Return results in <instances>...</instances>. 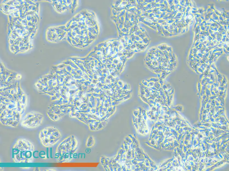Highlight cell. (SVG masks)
<instances>
[{
	"instance_id": "2",
	"label": "cell",
	"mask_w": 229,
	"mask_h": 171,
	"mask_svg": "<svg viewBox=\"0 0 229 171\" xmlns=\"http://www.w3.org/2000/svg\"><path fill=\"white\" fill-rule=\"evenodd\" d=\"M39 136L42 144L45 147H49L54 145L61 138L59 131L53 126L43 128L39 132Z\"/></svg>"
},
{
	"instance_id": "1",
	"label": "cell",
	"mask_w": 229,
	"mask_h": 171,
	"mask_svg": "<svg viewBox=\"0 0 229 171\" xmlns=\"http://www.w3.org/2000/svg\"><path fill=\"white\" fill-rule=\"evenodd\" d=\"M34 147L24 139L17 140L12 148V158L17 163H29L33 160Z\"/></svg>"
},
{
	"instance_id": "3",
	"label": "cell",
	"mask_w": 229,
	"mask_h": 171,
	"mask_svg": "<svg viewBox=\"0 0 229 171\" xmlns=\"http://www.w3.org/2000/svg\"><path fill=\"white\" fill-rule=\"evenodd\" d=\"M43 119V116L38 113H29L24 117L21 123L22 126L28 128H35L41 125Z\"/></svg>"
}]
</instances>
